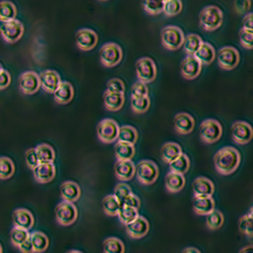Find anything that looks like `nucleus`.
Here are the masks:
<instances>
[{
	"instance_id": "f257e3e1",
	"label": "nucleus",
	"mask_w": 253,
	"mask_h": 253,
	"mask_svg": "<svg viewBox=\"0 0 253 253\" xmlns=\"http://www.w3.org/2000/svg\"><path fill=\"white\" fill-rule=\"evenodd\" d=\"M241 162V155L232 146H226L219 150L213 157L215 170L220 174L229 175L235 172Z\"/></svg>"
},
{
	"instance_id": "f03ea898",
	"label": "nucleus",
	"mask_w": 253,
	"mask_h": 253,
	"mask_svg": "<svg viewBox=\"0 0 253 253\" xmlns=\"http://www.w3.org/2000/svg\"><path fill=\"white\" fill-rule=\"evenodd\" d=\"M224 15L218 7L211 5L205 7L199 15V24L200 27L207 31L213 32L223 23Z\"/></svg>"
},
{
	"instance_id": "7ed1b4c3",
	"label": "nucleus",
	"mask_w": 253,
	"mask_h": 253,
	"mask_svg": "<svg viewBox=\"0 0 253 253\" xmlns=\"http://www.w3.org/2000/svg\"><path fill=\"white\" fill-rule=\"evenodd\" d=\"M184 34L177 26H167L161 31V42L165 48L176 50L183 46Z\"/></svg>"
},
{
	"instance_id": "20e7f679",
	"label": "nucleus",
	"mask_w": 253,
	"mask_h": 253,
	"mask_svg": "<svg viewBox=\"0 0 253 253\" xmlns=\"http://www.w3.org/2000/svg\"><path fill=\"white\" fill-rule=\"evenodd\" d=\"M159 167L153 161H141L136 165L135 174L141 184H154L159 177Z\"/></svg>"
},
{
	"instance_id": "39448f33",
	"label": "nucleus",
	"mask_w": 253,
	"mask_h": 253,
	"mask_svg": "<svg viewBox=\"0 0 253 253\" xmlns=\"http://www.w3.org/2000/svg\"><path fill=\"white\" fill-rule=\"evenodd\" d=\"M123 56L122 47L113 42L104 44L100 50V61L106 68H113L119 65Z\"/></svg>"
},
{
	"instance_id": "423d86ee",
	"label": "nucleus",
	"mask_w": 253,
	"mask_h": 253,
	"mask_svg": "<svg viewBox=\"0 0 253 253\" xmlns=\"http://www.w3.org/2000/svg\"><path fill=\"white\" fill-rule=\"evenodd\" d=\"M222 133L223 128L221 124L214 119L205 120L200 126L199 136L201 140L208 144L216 142L222 137Z\"/></svg>"
},
{
	"instance_id": "0eeeda50",
	"label": "nucleus",
	"mask_w": 253,
	"mask_h": 253,
	"mask_svg": "<svg viewBox=\"0 0 253 253\" xmlns=\"http://www.w3.org/2000/svg\"><path fill=\"white\" fill-rule=\"evenodd\" d=\"M157 66L153 59L142 57L136 63V74L138 82L143 84H150L157 78Z\"/></svg>"
},
{
	"instance_id": "6e6552de",
	"label": "nucleus",
	"mask_w": 253,
	"mask_h": 253,
	"mask_svg": "<svg viewBox=\"0 0 253 253\" xmlns=\"http://www.w3.org/2000/svg\"><path fill=\"white\" fill-rule=\"evenodd\" d=\"M55 218L59 225L69 227L73 225L78 218V210L73 203L63 201L55 209Z\"/></svg>"
},
{
	"instance_id": "1a4fd4ad",
	"label": "nucleus",
	"mask_w": 253,
	"mask_h": 253,
	"mask_svg": "<svg viewBox=\"0 0 253 253\" xmlns=\"http://www.w3.org/2000/svg\"><path fill=\"white\" fill-rule=\"evenodd\" d=\"M216 59L221 69L232 70L239 65L240 54L233 46H224L219 49Z\"/></svg>"
},
{
	"instance_id": "9d476101",
	"label": "nucleus",
	"mask_w": 253,
	"mask_h": 253,
	"mask_svg": "<svg viewBox=\"0 0 253 253\" xmlns=\"http://www.w3.org/2000/svg\"><path fill=\"white\" fill-rule=\"evenodd\" d=\"M119 125L113 119H104L97 126V136L104 143H112L118 138Z\"/></svg>"
},
{
	"instance_id": "9b49d317",
	"label": "nucleus",
	"mask_w": 253,
	"mask_h": 253,
	"mask_svg": "<svg viewBox=\"0 0 253 253\" xmlns=\"http://www.w3.org/2000/svg\"><path fill=\"white\" fill-rule=\"evenodd\" d=\"M0 35L8 43L17 42L24 35V26L16 18L0 24Z\"/></svg>"
},
{
	"instance_id": "f8f14e48",
	"label": "nucleus",
	"mask_w": 253,
	"mask_h": 253,
	"mask_svg": "<svg viewBox=\"0 0 253 253\" xmlns=\"http://www.w3.org/2000/svg\"><path fill=\"white\" fill-rule=\"evenodd\" d=\"M18 86L21 92L27 95H32L37 92L40 88L39 74L33 70L23 72L18 79Z\"/></svg>"
},
{
	"instance_id": "ddd939ff",
	"label": "nucleus",
	"mask_w": 253,
	"mask_h": 253,
	"mask_svg": "<svg viewBox=\"0 0 253 253\" xmlns=\"http://www.w3.org/2000/svg\"><path fill=\"white\" fill-rule=\"evenodd\" d=\"M253 136V127L246 122L238 121L231 126V138L238 144H248L252 140Z\"/></svg>"
},
{
	"instance_id": "4468645a",
	"label": "nucleus",
	"mask_w": 253,
	"mask_h": 253,
	"mask_svg": "<svg viewBox=\"0 0 253 253\" xmlns=\"http://www.w3.org/2000/svg\"><path fill=\"white\" fill-rule=\"evenodd\" d=\"M75 43L81 50H91L98 43V35L90 29H81L75 35Z\"/></svg>"
},
{
	"instance_id": "2eb2a0df",
	"label": "nucleus",
	"mask_w": 253,
	"mask_h": 253,
	"mask_svg": "<svg viewBox=\"0 0 253 253\" xmlns=\"http://www.w3.org/2000/svg\"><path fill=\"white\" fill-rule=\"evenodd\" d=\"M126 230L127 234L131 238L141 239L145 237L149 232V222L144 216L138 215L134 221L126 225Z\"/></svg>"
},
{
	"instance_id": "dca6fc26",
	"label": "nucleus",
	"mask_w": 253,
	"mask_h": 253,
	"mask_svg": "<svg viewBox=\"0 0 253 253\" xmlns=\"http://www.w3.org/2000/svg\"><path fill=\"white\" fill-rule=\"evenodd\" d=\"M12 223L14 228L29 231L35 225V217L29 210L20 208L13 211Z\"/></svg>"
},
{
	"instance_id": "f3484780",
	"label": "nucleus",
	"mask_w": 253,
	"mask_h": 253,
	"mask_svg": "<svg viewBox=\"0 0 253 253\" xmlns=\"http://www.w3.org/2000/svg\"><path fill=\"white\" fill-rule=\"evenodd\" d=\"M39 81L42 88L48 93L54 92L62 82L57 71L51 69L43 70L39 74Z\"/></svg>"
},
{
	"instance_id": "a211bd4d",
	"label": "nucleus",
	"mask_w": 253,
	"mask_h": 253,
	"mask_svg": "<svg viewBox=\"0 0 253 253\" xmlns=\"http://www.w3.org/2000/svg\"><path fill=\"white\" fill-rule=\"evenodd\" d=\"M202 69V65L196 60L195 56H187L181 63L180 72L186 80H194L199 76Z\"/></svg>"
},
{
	"instance_id": "6ab92c4d",
	"label": "nucleus",
	"mask_w": 253,
	"mask_h": 253,
	"mask_svg": "<svg viewBox=\"0 0 253 253\" xmlns=\"http://www.w3.org/2000/svg\"><path fill=\"white\" fill-rule=\"evenodd\" d=\"M33 171L35 180L41 184L50 182L56 174V169L53 163H39Z\"/></svg>"
},
{
	"instance_id": "aec40b11",
	"label": "nucleus",
	"mask_w": 253,
	"mask_h": 253,
	"mask_svg": "<svg viewBox=\"0 0 253 253\" xmlns=\"http://www.w3.org/2000/svg\"><path fill=\"white\" fill-rule=\"evenodd\" d=\"M195 119L187 113H178L173 119L174 130L180 135L190 134L195 128Z\"/></svg>"
},
{
	"instance_id": "412c9836",
	"label": "nucleus",
	"mask_w": 253,
	"mask_h": 253,
	"mask_svg": "<svg viewBox=\"0 0 253 253\" xmlns=\"http://www.w3.org/2000/svg\"><path fill=\"white\" fill-rule=\"evenodd\" d=\"M116 177L121 181L131 180L136 173V165L132 161H118L114 166Z\"/></svg>"
},
{
	"instance_id": "4be33fe9",
	"label": "nucleus",
	"mask_w": 253,
	"mask_h": 253,
	"mask_svg": "<svg viewBox=\"0 0 253 253\" xmlns=\"http://www.w3.org/2000/svg\"><path fill=\"white\" fill-rule=\"evenodd\" d=\"M193 210L198 215H208L215 210V202L211 196H195Z\"/></svg>"
},
{
	"instance_id": "5701e85b",
	"label": "nucleus",
	"mask_w": 253,
	"mask_h": 253,
	"mask_svg": "<svg viewBox=\"0 0 253 253\" xmlns=\"http://www.w3.org/2000/svg\"><path fill=\"white\" fill-rule=\"evenodd\" d=\"M60 194L64 201L74 203L80 198V186L73 181H65L60 187Z\"/></svg>"
},
{
	"instance_id": "b1692460",
	"label": "nucleus",
	"mask_w": 253,
	"mask_h": 253,
	"mask_svg": "<svg viewBox=\"0 0 253 253\" xmlns=\"http://www.w3.org/2000/svg\"><path fill=\"white\" fill-rule=\"evenodd\" d=\"M193 192L195 196H212L214 185L207 177L199 176L193 182Z\"/></svg>"
},
{
	"instance_id": "393cba45",
	"label": "nucleus",
	"mask_w": 253,
	"mask_h": 253,
	"mask_svg": "<svg viewBox=\"0 0 253 253\" xmlns=\"http://www.w3.org/2000/svg\"><path fill=\"white\" fill-rule=\"evenodd\" d=\"M74 96V88L69 82H61L56 90L53 92L55 102L60 104H69Z\"/></svg>"
},
{
	"instance_id": "a878e982",
	"label": "nucleus",
	"mask_w": 253,
	"mask_h": 253,
	"mask_svg": "<svg viewBox=\"0 0 253 253\" xmlns=\"http://www.w3.org/2000/svg\"><path fill=\"white\" fill-rule=\"evenodd\" d=\"M186 183L184 175L169 172L165 177L166 190L171 194H176L183 190Z\"/></svg>"
},
{
	"instance_id": "bb28decb",
	"label": "nucleus",
	"mask_w": 253,
	"mask_h": 253,
	"mask_svg": "<svg viewBox=\"0 0 253 253\" xmlns=\"http://www.w3.org/2000/svg\"><path fill=\"white\" fill-rule=\"evenodd\" d=\"M126 102L125 94L105 91L104 94V104L105 108L109 111H119L123 108Z\"/></svg>"
},
{
	"instance_id": "cd10ccee",
	"label": "nucleus",
	"mask_w": 253,
	"mask_h": 253,
	"mask_svg": "<svg viewBox=\"0 0 253 253\" xmlns=\"http://www.w3.org/2000/svg\"><path fill=\"white\" fill-rule=\"evenodd\" d=\"M194 56L201 65L208 66L214 61L215 50L211 44H209L208 42H203Z\"/></svg>"
},
{
	"instance_id": "c85d7f7f",
	"label": "nucleus",
	"mask_w": 253,
	"mask_h": 253,
	"mask_svg": "<svg viewBox=\"0 0 253 253\" xmlns=\"http://www.w3.org/2000/svg\"><path fill=\"white\" fill-rule=\"evenodd\" d=\"M182 148L175 142H167L161 148V158L164 162L171 163L182 154Z\"/></svg>"
},
{
	"instance_id": "c756f323",
	"label": "nucleus",
	"mask_w": 253,
	"mask_h": 253,
	"mask_svg": "<svg viewBox=\"0 0 253 253\" xmlns=\"http://www.w3.org/2000/svg\"><path fill=\"white\" fill-rule=\"evenodd\" d=\"M30 241L33 245L35 253H45L49 246L48 237L42 231H34L31 233Z\"/></svg>"
},
{
	"instance_id": "7c9ffc66",
	"label": "nucleus",
	"mask_w": 253,
	"mask_h": 253,
	"mask_svg": "<svg viewBox=\"0 0 253 253\" xmlns=\"http://www.w3.org/2000/svg\"><path fill=\"white\" fill-rule=\"evenodd\" d=\"M138 131L131 126H123L119 128V134L117 140L128 144H135L138 140Z\"/></svg>"
},
{
	"instance_id": "2f4dec72",
	"label": "nucleus",
	"mask_w": 253,
	"mask_h": 253,
	"mask_svg": "<svg viewBox=\"0 0 253 253\" xmlns=\"http://www.w3.org/2000/svg\"><path fill=\"white\" fill-rule=\"evenodd\" d=\"M35 150L39 163H53L55 160V151L50 145L41 143L37 145Z\"/></svg>"
},
{
	"instance_id": "473e14b6",
	"label": "nucleus",
	"mask_w": 253,
	"mask_h": 253,
	"mask_svg": "<svg viewBox=\"0 0 253 253\" xmlns=\"http://www.w3.org/2000/svg\"><path fill=\"white\" fill-rule=\"evenodd\" d=\"M135 146L125 142L118 141L115 146V156L118 161H132L135 156Z\"/></svg>"
},
{
	"instance_id": "72a5a7b5",
	"label": "nucleus",
	"mask_w": 253,
	"mask_h": 253,
	"mask_svg": "<svg viewBox=\"0 0 253 253\" xmlns=\"http://www.w3.org/2000/svg\"><path fill=\"white\" fill-rule=\"evenodd\" d=\"M203 40L198 35L191 34L187 35L184 38L183 42V48L187 53V56H194L197 49L202 45Z\"/></svg>"
},
{
	"instance_id": "f704fd0d",
	"label": "nucleus",
	"mask_w": 253,
	"mask_h": 253,
	"mask_svg": "<svg viewBox=\"0 0 253 253\" xmlns=\"http://www.w3.org/2000/svg\"><path fill=\"white\" fill-rule=\"evenodd\" d=\"M169 168L170 172L172 173L184 175L190 168V159L186 154L182 153L178 158H176L174 161L169 163Z\"/></svg>"
},
{
	"instance_id": "c9c22d12",
	"label": "nucleus",
	"mask_w": 253,
	"mask_h": 253,
	"mask_svg": "<svg viewBox=\"0 0 253 253\" xmlns=\"http://www.w3.org/2000/svg\"><path fill=\"white\" fill-rule=\"evenodd\" d=\"M17 14V9L11 1L0 2V21L7 22L15 19Z\"/></svg>"
},
{
	"instance_id": "e433bc0d",
	"label": "nucleus",
	"mask_w": 253,
	"mask_h": 253,
	"mask_svg": "<svg viewBox=\"0 0 253 253\" xmlns=\"http://www.w3.org/2000/svg\"><path fill=\"white\" fill-rule=\"evenodd\" d=\"M126 246L124 242L117 237H109L103 244V253H125Z\"/></svg>"
},
{
	"instance_id": "4c0bfd02",
	"label": "nucleus",
	"mask_w": 253,
	"mask_h": 253,
	"mask_svg": "<svg viewBox=\"0 0 253 253\" xmlns=\"http://www.w3.org/2000/svg\"><path fill=\"white\" fill-rule=\"evenodd\" d=\"M102 205L104 213L108 216H117L121 208V203L113 195L105 196Z\"/></svg>"
},
{
	"instance_id": "58836bf2",
	"label": "nucleus",
	"mask_w": 253,
	"mask_h": 253,
	"mask_svg": "<svg viewBox=\"0 0 253 253\" xmlns=\"http://www.w3.org/2000/svg\"><path fill=\"white\" fill-rule=\"evenodd\" d=\"M15 172L13 161L8 157H0V179H9Z\"/></svg>"
},
{
	"instance_id": "ea45409f",
	"label": "nucleus",
	"mask_w": 253,
	"mask_h": 253,
	"mask_svg": "<svg viewBox=\"0 0 253 253\" xmlns=\"http://www.w3.org/2000/svg\"><path fill=\"white\" fill-rule=\"evenodd\" d=\"M138 215L139 214H138V210L123 205L120 208V211L117 216L119 217V220L122 222V224L126 226L127 224L131 223L132 221H134Z\"/></svg>"
},
{
	"instance_id": "a19ab883",
	"label": "nucleus",
	"mask_w": 253,
	"mask_h": 253,
	"mask_svg": "<svg viewBox=\"0 0 253 253\" xmlns=\"http://www.w3.org/2000/svg\"><path fill=\"white\" fill-rule=\"evenodd\" d=\"M224 221H225L224 214L218 210H213L210 214L207 215V227L210 230H218L223 226Z\"/></svg>"
},
{
	"instance_id": "79ce46f5",
	"label": "nucleus",
	"mask_w": 253,
	"mask_h": 253,
	"mask_svg": "<svg viewBox=\"0 0 253 253\" xmlns=\"http://www.w3.org/2000/svg\"><path fill=\"white\" fill-rule=\"evenodd\" d=\"M150 102L149 96L147 97H138V98H131V108L137 114H143L148 111Z\"/></svg>"
},
{
	"instance_id": "37998d69",
	"label": "nucleus",
	"mask_w": 253,
	"mask_h": 253,
	"mask_svg": "<svg viewBox=\"0 0 253 253\" xmlns=\"http://www.w3.org/2000/svg\"><path fill=\"white\" fill-rule=\"evenodd\" d=\"M239 230L243 234L249 236V237H253V209L250 211V212L244 216H242L239 223Z\"/></svg>"
},
{
	"instance_id": "c03bdc74",
	"label": "nucleus",
	"mask_w": 253,
	"mask_h": 253,
	"mask_svg": "<svg viewBox=\"0 0 253 253\" xmlns=\"http://www.w3.org/2000/svg\"><path fill=\"white\" fill-rule=\"evenodd\" d=\"M182 10V2L179 0L163 1V12L167 16H175Z\"/></svg>"
},
{
	"instance_id": "a18cd8bd",
	"label": "nucleus",
	"mask_w": 253,
	"mask_h": 253,
	"mask_svg": "<svg viewBox=\"0 0 253 253\" xmlns=\"http://www.w3.org/2000/svg\"><path fill=\"white\" fill-rule=\"evenodd\" d=\"M30 238V233L27 230L13 228L11 230V242L12 245L18 249V247Z\"/></svg>"
},
{
	"instance_id": "49530a36",
	"label": "nucleus",
	"mask_w": 253,
	"mask_h": 253,
	"mask_svg": "<svg viewBox=\"0 0 253 253\" xmlns=\"http://www.w3.org/2000/svg\"><path fill=\"white\" fill-rule=\"evenodd\" d=\"M131 194H132V190L128 185L126 183H119L115 187L113 196L118 199V201L121 203V206H122V204L126 200V198L130 196Z\"/></svg>"
},
{
	"instance_id": "de8ad7c7",
	"label": "nucleus",
	"mask_w": 253,
	"mask_h": 253,
	"mask_svg": "<svg viewBox=\"0 0 253 253\" xmlns=\"http://www.w3.org/2000/svg\"><path fill=\"white\" fill-rule=\"evenodd\" d=\"M143 9L149 14H159L163 12V1H144L142 3Z\"/></svg>"
},
{
	"instance_id": "09e8293b",
	"label": "nucleus",
	"mask_w": 253,
	"mask_h": 253,
	"mask_svg": "<svg viewBox=\"0 0 253 253\" xmlns=\"http://www.w3.org/2000/svg\"><path fill=\"white\" fill-rule=\"evenodd\" d=\"M106 87H107V91L109 92L125 94L126 91L125 83L119 78H113L108 81L106 84Z\"/></svg>"
},
{
	"instance_id": "8fccbe9b",
	"label": "nucleus",
	"mask_w": 253,
	"mask_h": 253,
	"mask_svg": "<svg viewBox=\"0 0 253 253\" xmlns=\"http://www.w3.org/2000/svg\"><path fill=\"white\" fill-rule=\"evenodd\" d=\"M149 95V89L147 84L137 82L133 84L131 89V98H138V97H147Z\"/></svg>"
},
{
	"instance_id": "3c124183",
	"label": "nucleus",
	"mask_w": 253,
	"mask_h": 253,
	"mask_svg": "<svg viewBox=\"0 0 253 253\" xmlns=\"http://www.w3.org/2000/svg\"><path fill=\"white\" fill-rule=\"evenodd\" d=\"M253 31H248L242 29L239 32V40L241 43L242 46H244L247 49H252L253 48Z\"/></svg>"
},
{
	"instance_id": "603ef678",
	"label": "nucleus",
	"mask_w": 253,
	"mask_h": 253,
	"mask_svg": "<svg viewBox=\"0 0 253 253\" xmlns=\"http://www.w3.org/2000/svg\"><path fill=\"white\" fill-rule=\"evenodd\" d=\"M25 161H26L27 166L29 168H31L32 170H34L35 167L39 164L35 148H31L25 153Z\"/></svg>"
},
{
	"instance_id": "864d4df0",
	"label": "nucleus",
	"mask_w": 253,
	"mask_h": 253,
	"mask_svg": "<svg viewBox=\"0 0 253 253\" xmlns=\"http://www.w3.org/2000/svg\"><path fill=\"white\" fill-rule=\"evenodd\" d=\"M127 206V207L133 208V209H136L138 210L140 208V200L138 198V196H136L135 194H131L130 196H128L126 198V200L123 202L122 206Z\"/></svg>"
},
{
	"instance_id": "5fc2aeb1",
	"label": "nucleus",
	"mask_w": 253,
	"mask_h": 253,
	"mask_svg": "<svg viewBox=\"0 0 253 253\" xmlns=\"http://www.w3.org/2000/svg\"><path fill=\"white\" fill-rule=\"evenodd\" d=\"M11 84V74L6 69L0 71V90L9 86Z\"/></svg>"
},
{
	"instance_id": "6e6d98bb",
	"label": "nucleus",
	"mask_w": 253,
	"mask_h": 253,
	"mask_svg": "<svg viewBox=\"0 0 253 253\" xmlns=\"http://www.w3.org/2000/svg\"><path fill=\"white\" fill-rule=\"evenodd\" d=\"M18 250L22 253H35L33 245L30 241V238L27 241L24 242L23 244H21L18 247Z\"/></svg>"
},
{
	"instance_id": "4d7b16f0",
	"label": "nucleus",
	"mask_w": 253,
	"mask_h": 253,
	"mask_svg": "<svg viewBox=\"0 0 253 253\" xmlns=\"http://www.w3.org/2000/svg\"><path fill=\"white\" fill-rule=\"evenodd\" d=\"M253 13H248L243 18V29L253 31Z\"/></svg>"
},
{
	"instance_id": "13d9d810",
	"label": "nucleus",
	"mask_w": 253,
	"mask_h": 253,
	"mask_svg": "<svg viewBox=\"0 0 253 253\" xmlns=\"http://www.w3.org/2000/svg\"><path fill=\"white\" fill-rule=\"evenodd\" d=\"M251 1H243V2H235V5L238 9H236L239 12H244L248 11L251 7Z\"/></svg>"
},
{
	"instance_id": "bf43d9fd",
	"label": "nucleus",
	"mask_w": 253,
	"mask_h": 253,
	"mask_svg": "<svg viewBox=\"0 0 253 253\" xmlns=\"http://www.w3.org/2000/svg\"><path fill=\"white\" fill-rule=\"evenodd\" d=\"M182 253H201V252L198 249H196V248L189 247V248H186L184 251L182 252Z\"/></svg>"
},
{
	"instance_id": "052dcab7",
	"label": "nucleus",
	"mask_w": 253,
	"mask_h": 253,
	"mask_svg": "<svg viewBox=\"0 0 253 253\" xmlns=\"http://www.w3.org/2000/svg\"><path fill=\"white\" fill-rule=\"evenodd\" d=\"M239 253H253V245H249L246 248L242 249Z\"/></svg>"
},
{
	"instance_id": "680f3d73",
	"label": "nucleus",
	"mask_w": 253,
	"mask_h": 253,
	"mask_svg": "<svg viewBox=\"0 0 253 253\" xmlns=\"http://www.w3.org/2000/svg\"><path fill=\"white\" fill-rule=\"evenodd\" d=\"M67 253H83L80 251H76V250H72V251H69Z\"/></svg>"
},
{
	"instance_id": "e2e57ef3",
	"label": "nucleus",
	"mask_w": 253,
	"mask_h": 253,
	"mask_svg": "<svg viewBox=\"0 0 253 253\" xmlns=\"http://www.w3.org/2000/svg\"><path fill=\"white\" fill-rule=\"evenodd\" d=\"M0 253H3V249H2V246L0 244Z\"/></svg>"
},
{
	"instance_id": "0e129e2a",
	"label": "nucleus",
	"mask_w": 253,
	"mask_h": 253,
	"mask_svg": "<svg viewBox=\"0 0 253 253\" xmlns=\"http://www.w3.org/2000/svg\"><path fill=\"white\" fill-rule=\"evenodd\" d=\"M2 69H3V68H2V65H1V64H0V71H1V70H2Z\"/></svg>"
}]
</instances>
